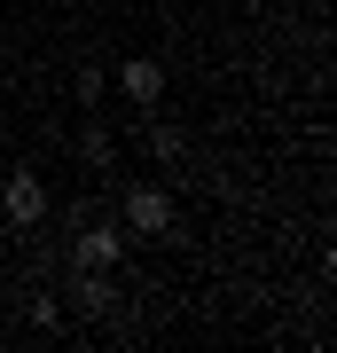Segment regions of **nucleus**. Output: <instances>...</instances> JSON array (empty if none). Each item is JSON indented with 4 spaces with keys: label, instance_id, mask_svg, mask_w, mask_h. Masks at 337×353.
Masks as SVG:
<instances>
[{
    "label": "nucleus",
    "instance_id": "f257e3e1",
    "mask_svg": "<svg viewBox=\"0 0 337 353\" xmlns=\"http://www.w3.org/2000/svg\"><path fill=\"white\" fill-rule=\"evenodd\" d=\"M125 228H134V236H173V196H165L157 181H134V189H125Z\"/></svg>",
    "mask_w": 337,
    "mask_h": 353
},
{
    "label": "nucleus",
    "instance_id": "f03ea898",
    "mask_svg": "<svg viewBox=\"0 0 337 353\" xmlns=\"http://www.w3.org/2000/svg\"><path fill=\"white\" fill-rule=\"evenodd\" d=\"M0 212H8L16 228H39V220H48V181H39V173H8V181H0Z\"/></svg>",
    "mask_w": 337,
    "mask_h": 353
},
{
    "label": "nucleus",
    "instance_id": "7ed1b4c3",
    "mask_svg": "<svg viewBox=\"0 0 337 353\" xmlns=\"http://www.w3.org/2000/svg\"><path fill=\"white\" fill-rule=\"evenodd\" d=\"M118 94L134 102V110H157V102H165V63H157V55H125V63H118Z\"/></svg>",
    "mask_w": 337,
    "mask_h": 353
},
{
    "label": "nucleus",
    "instance_id": "20e7f679",
    "mask_svg": "<svg viewBox=\"0 0 337 353\" xmlns=\"http://www.w3.org/2000/svg\"><path fill=\"white\" fill-rule=\"evenodd\" d=\"M118 252H125V236L102 220V228H87V236L71 243V267H118Z\"/></svg>",
    "mask_w": 337,
    "mask_h": 353
},
{
    "label": "nucleus",
    "instance_id": "39448f33",
    "mask_svg": "<svg viewBox=\"0 0 337 353\" xmlns=\"http://www.w3.org/2000/svg\"><path fill=\"white\" fill-rule=\"evenodd\" d=\"M71 299H79V314H110V299H118V290H110V267H79V290H71Z\"/></svg>",
    "mask_w": 337,
    "mask_h": 353
}]
</instances>
